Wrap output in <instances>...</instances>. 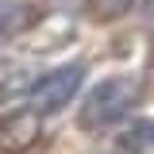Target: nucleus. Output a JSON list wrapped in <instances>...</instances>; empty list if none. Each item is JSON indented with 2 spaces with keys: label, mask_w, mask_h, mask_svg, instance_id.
<instances>
[{
  "label": "nucleus",
  "mask_w": 154,
  "mask_h": 154,
  "mask_svg": "<svg viewBox=\"0 0 154 154\" xmlns=\"http://www.w3.org/2000/svg\"><path fill=\"white\" fill-rule=\"evenodd\" d=\"M89 16L100 19V23H112V19H123L135 8V0H85Z\"/></svg>",
  "instance_id": "423d86ee"
},
{
  "label": "nucleus",
  "mask_w": 154,
  "mask_h": 154,
  "mask_svg": "<svg viewBox=\"0 0 154 154\" xmlns=\"http://www.w3.org/2000/svg\"><path fill=\"white\" fill-rule=\"evenodd\" d=\"M81 81H85V66H77V62L42 73L35 85H31V93H27V96H31V112H38V116L62 112V108L81 93Z\"/></svg>",
  "instance_id": "f03ea898"
},
{
  "label": "nucleus",
  "mask_w": 154,
  "mask_h": 154,
  "mask_svg": "<svg viewBox=\"0 0 154 154\" xmlns=\"http://www.w3.org/2000/svg\"><path fill=\"white\" fill-rule=\"evenodd\" d=\"M150 69H154V54H150Z\"/></svg>",
  "instance_id": "6e6552de"
},
{
  "label": "nucleus",
  "mask_w": 154,
  "mask_h": 154,
  "mask_svg": "<svg viewBox=\"0 0 154 154\" xmlns=\"http://www.w3.org/2000/svg\"><path fill=\"white\" fill-rule=\"evenodd\" d=\"M116 154H154V119H131L112 139Z\"/></svg>",
  "instance_id": "20e7f679"
},
{
  "label": "nucleus",
  "mask_w": 154,
  "mask_h": 154,
  "mask_svg": "<svg viewBox=\"0 0 154 154\" xmlns=\"http://www.w3.org/2000/svg\"><path fill=\"white\" fill-rule=\"evenodd\" d=\"M143 16H146V23H154V0H143Z\"/></svg>",
  "instance_id": "0eeeda50"
},
{
  "label": "nucleus",
  "mask_w": 154,
  "mask_h": 154,
  "mask_svg": "<svg viewBox=\"0 0 154 154\" xmlns=\"http://www.w3.org/2000/svg\"><path fill=\"white\" fill-rule=\"evenodd\" d=\"M38 135H42V119L31 108L0 116V154H23Z\"/></svg>",
  "instance_id": "7ed1b4c3"
},
{
  "label": "nucleus",
  "mask_w": 154,
  "mask_h": 154,
  "mask_svg": "<svg viewBox=\"0 0 154 154\" xmlns=\"http://www.w3.org/2000/svg\"><path fill=\"white\" fill-rule=\"evenodd\" d=\"M35 19H38L35 4H27V0H0V42L23 35Z\"/></svg>",
  "instance_id": "39448f33"
},
{
  "label": "nucleus",
  "mask_w": 154,
  "mask_h": 154,
  "mask_svg": "<svg viewBox=\"0 0 154 154\" xmlns=\"http://www.w3.org/2000/svg\"><path fill=\"white\" fill-rule=\"evenodd\" d=\"M143 100L139 93V81L131 73H112L104 81H96L93 89L85 93V104L77 112V123L85 131H96V127H108L116 119H123L127 112H135V104Z\"/></svg>",
  "instance_id": "f257e3e1"
}]
</instances>
